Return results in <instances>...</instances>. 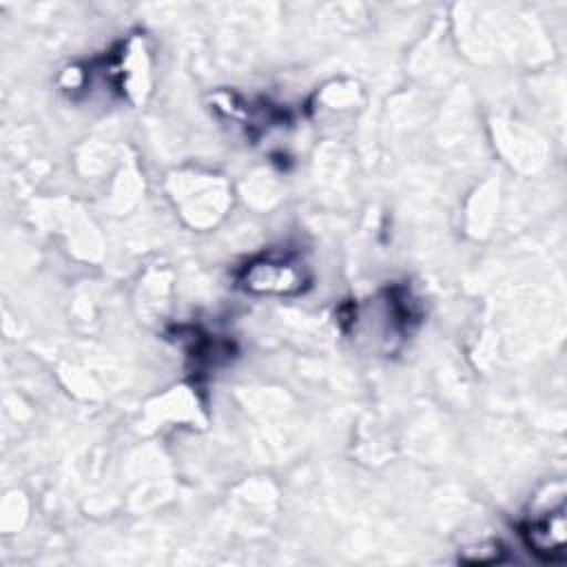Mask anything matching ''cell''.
<instances>
[{"mask_svg": "<svg viewBox=\"0 0 567 567\" xmlns=\"http://www.w3.org/2000/svg\"><path fill=\"white\" fill-rule=\"evenodd\" d=\"M523 540L543 560H563L565 545V516L563 505L554 512H545L538 518H532L523 525Z\"/></svg>", "mask_w": 567, "mask_h": 567, "instance_id": "1", "label": "cell"}]
</instances>
